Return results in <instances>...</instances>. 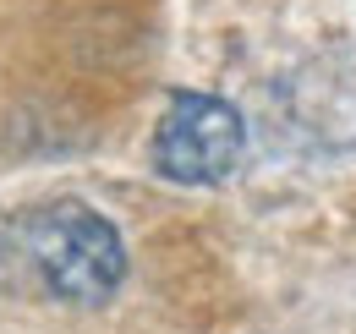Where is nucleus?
Returning a JSON list of instances; mask_svg holds the SVG:
<instances>
[{"label": "nucleus", "instance_id": "obj_2", "mask_svg": "<svg viewBox=\"0 0 356 334\" xmlns=\"http://www.w3.org/2000/svg\"><path fill=\"white\" fill-rule=\"evenodd\" d=\"M247 154V126L241 116L214 93H176L154 132V165L170 181L186 186H214Z\"/></svg>", "mask_w": 356, "mask_h": 334}, {"label": "nucleus", "instance_id": "obj_3", "mask_svg": "<svg viewBox=\"0 0 356 334\" xmlns=\"http://www.w3.org/2000/svg\"><path fill=\"white\" fill-rule=\"evenodd\" d=\"M291 126L318 148H356V49H329L285 83Z\"/></svg>", "mask_w": 356, "mask_h": 334}, {"label": "nucleus", "instance_id": "obj_1", "mask_svg": "<svg viewBox=\"0 0 356 334\" xmlns=\"http://www.w3.org/2000/svg\"><path fill=\"white\" fill-rule=\"evenodd\" d=\"M22 247H28L39 285L60 301H77V307L115 296V285L127 280L121 230L77 198H55V203L28 214L22 219Z\"/></svg>", "mask_w": 356, "mask_h": 334}]
</instances>
